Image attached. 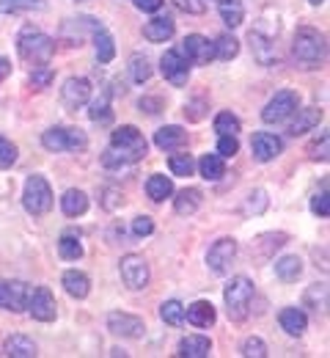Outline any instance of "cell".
<instances>
[{
  "label": "cell",
  "mask_w": 330,
  "mask_h": 358,
  "mask_svg": "<svg viewBox=\"0 0 330 358\" xmlns=\"http://www.w3.org/2000/svg\"><path fill=\"white\" fill-rule=\"evenodd\" d=\"M146 152H149V143H146L141 130L133 127V124H121L119 130H113V135H110V149L105 152L102 163L107 169H121V166L143 160Z\"/></svg>",
  "instance_id": "obj_1"
},
{
  "label": "cell",
  "mask_w": 330,
  "mask_h": 358,
  "mask_svg": "<svg viewBox=\"0 0 330 358\" xmlns=\"http://www.w3.org/2000/svg\"><path fill=\"white\" fill-rule=\"evenodd\" d=\"M17 50H20V58L33 64V66H42V64H50L52 55H55V42L50 39L45 31L28 25L22 28L20 39H17Z\"/></svg>",
  "instance_id": "obj_2"
},
{
  "label": "cell",
  "mask_w": 330,
  "mask_h": 358,
  "mask_svg": "<svg viewBox=\"0 0 330 358\" xmlns=\"http://www.w3.org/2000/svg\"><path fill=\"white\" fill-rule=\"evenodd\" d=\"M325 36L317 31V28H297L294 31V45H292V52L297 58V64H303L306 69H317L322 61H325Z\"/></svg>",
  "instance_id": "obj_3"
},
{
  "label": "cell",
  "mask_w": 330,
  "mask_h": 358,
  "mask_svg": "<svg viewBox=\"0 0 330 358\" xmlns=\"http://www.w3.org/2000/svg\"><path fill=\"white\" fill-rule=\"evenodd\" d=\"M223 301H226V312L234 322L245 320L248 309H250V301H253V281L245 275H234L223 289Z\"/></svg>",
  "instance_id": "obj_4"
},
{
  "label": "cell",
  "mask_w": 330,
  "mask_h": 358,
  "mask_svg": "<svg viewBox=\"0 0 330 358\" xmlns=\"http://www.w3.org/2000/svg\"><path fill=\"white\" fill-rule=\"evenodd\" d=\"M42 146L47 152H83L89 146V135L77 127H50L42 135Z\"/></svg>",
  "instance_id": "obj_5"
},
{
  "label": "cell",
  "mask_w": 330,
  "mask_h": 358,
  "mask_svg": "<svg viewBox=\"0 0 330 358\" xmlns=\"http://www.w3.org/2000/svg\"><path fill=\"white\" fill-rule=\"evenodd\" d=\"M22 204L31 215H47L52 210V187L45 177L33 174L25 182V190H22Z\"/></svg>",
  "instance_id": "obj_6"
},
{
  "label": "cell",
  "mask_w": 330,
  "mask_h": 358,
  "mask_svg": "<svg viewBox=\"0 0 330 358\" xmlns=\"http://www.w3.org/2000/svg\"><path fill=\"white\" fill-rule=\"evenodd\" d=\"M160 72H163V78H165L171 86L182 89V86H188L190 61L185 58L182 50H165L163 58H160Z\"/></svg>",
  "instance_id": "obj_7"
},
{
  "label": "cell",
  "mask_w": 330,
  "mask_h": 358,
  "mask_svg": "<svg viewBox=\"0 0 330 358\" xmlns=\"http://www.w3.org/2000/svg\"><path fill=\"white\" fill-rule=\"evenodd\" d=\"M297 108H300V96H297V91L283 89V91H278L267 105H264L262 119H264L267 124H278V122H286Z\"/></svg>",
  "instance_id": "obj_8"
},
{
  "label": "cell",
  "mask_w": 330,
  "mask_h": 358,
  "mask_svg": "<svg viewBox=\"0 0 330 358\" xmlns=\"http://www.w3.org/2000/svg\"><path fill=\"white\" fill-rule=\"evenodd\" d=\"M234 257H237V240L234 237H220V240L209 248L207 265H209V270H212L215 275H226L229 268H232V262H234Z\"/></svg>",
  "instance_id": "obj_9"
},
{
  "label": "cell",
  "mask_w": 330,
  "mask_h": 358,
  "mask_svg": "<svg viewBox=\"0 0 330 358\" xmlns=\"http://www.w3.org/2000/svg\"><path fill=\"white\" fill-rule=\"evenodd\" d=\"M25 309L39 322H52L58 314V303H55V295L50 292V287H36V289H31Z\"/></svg>",
  "instance_id": "obj_10"
},
{
  "label": "cell",
  "mask_w": 330,
  "mask_h": 358,
  "mask_svg": "<svg viewBox=\"0 0 330 358\" xmlns=\"http://www.w3.org/2000/svg\"><path fill=\"white\" fill-rule=\"evenodd\" d=\"M121 281L130 287V289H143L146 284H149V265H146V259L138 257V254H127V257H121Z\"/></svg>",
  "instance_id": "obj_11"
},
{
  "label": "cell",
  "mask_w": 330,
  "mask_h": 358,
  "mask_svg": "<svg viewBox=\"0 0 330 358\" xmlns=\"http://www.w3.org/2000/svg\"><path fill=\"white\" fill-rule=\"evenodd\" d=\"M107 331L113 336H121V339H141L146 325H143L141 317L127 312H113L107 314Z\"/></svg>",
  "instance_id": "obj_12"
},
{
  "label": "cell",
  "mask_w": 330,
  "mask_h": 358,
  "mask_svg": "<svg viewBox=\"0 0 330 358\" xmlns=\"http://www.w3.org/2000/svg\"><path fill=\"white\" fill-rule=\"evenodd\" d=\"M31 287L25 281H0V309L6 312H22L28 306Z\"/></svg>",
  "instance_id": "obj_13"
},
{
  "label": "cell",
  "mask_w": 330,
  "mask_h": 358,
  "mask_svg": "<svg viewBox=\"0 0 330 358\" xmlns=\"http://www.w3.org/2000/svg\"><path fill=\"white\" fill-rule=\"evenodd\" d=\"M89 99H91V83L86 78H69V80H63L61 102H63L66 110H80Z\"/></svg>",
  "instance_id": "obj_14"
},
{
  "label": "cell",
  "mask_w": 330,
  "mask_h": 358,
  "mask_svg": "<svg viewBox=\"0 0 330 358\" xmlns=\"http://www.w3.org/2000/svg\"><path fill=\"white\" fill-rule=\"evenodd\" d=\"M182 52H185V58H188L190 64L204 66V64H209L215 58V42H209L201 34H190V36H185V42H182Z\"/></svg>",
  "instance_id": "obj_15"
},
{
  "label": "cell",
  "mask_w": 330,
  "mask_h": 358,
  "mask_svg": "<svg viewBox=\"0 0 330 358\" xmlns=\"http://www.w3.org/2000/svg\"><path fill=\"white\" fill-rule=\"evenodd\" d=\"M250 152H253V157H256L259 163H270V160H276L283 152V143L278 135L256 133L250 138Z\"/></svg>",
  "instance_id": "obj_16"
},
{
  "label": "cell",
  "mask_w": 330,
  "mask_h": 358,
  "mask_svg": "<svg viewBox=\"0 0 330 358\" xmlns=\"http://www.w3.org/2000/svg\"><path fill=\"white\" fill-rule=\"evenodd\" d=\"M89 25H91V39H94L96 47V61L99 64H110L116 58V45H113L110 31L102 22H96V20H89Z\"/></svg>",
  "instance_id": "obj_17"
},
{
  "label": "cell",
  "mask_w": 330,
  "mask_h": 358,
  "mask_svg": "<svg viewBox=\"0 0 330 358\" xmlns=\"http://www.w3.org/2000/svg\"><path fill=\"white\" fill-rule=\"evenodd\" d=\"M248 42H250V50H253V58H256L262 66H273V64H276L278 52H276V45H273L270 36H264L262 31H250Z\"/></svg>",
  "instance_id": "obj_18"
},
{
  "label": "cell",
  "mask_w": 330,
  "mask_h": 358,
  "mask_svg": "<svg viewBox=\"0 0 330 358\" xmlns=\"http://www.w3.org/2000/svg\"><path fill=\"white\" fill-rule=\"evenodd\" d=\"M188 143V133L179 127V124H168V127H160L154 133V146L163 149V152H177Z\"/></svg>",
  "instance_id": "obj_19"
},
{
  "label": "cell",
  "mask_w": 330,
  "mask_h": 358,
  "mask_svg": "<svg viewBox=\"0 0 330 358\" xmlns=\"http://www.w3.org/2000/svg\"><path fill=\"white\" fill-rule=\"evenodd\" d=\"M185 320L195 328H212L218 320V312L209 301H195V303L185 306Z\"/></svg>",
  "instance_id": "obj_20"
},
{
  "label": "cell",
  "mask_w": 330,
  "mask_h": 358,
  "mask_svg": "<svg viewBox=\"0 0 330 358\" xmlns=\"http://www.w3.org/2000/svg\"><path fill=\"white\" fill-rule=\"evenodd\" d=\"M278 322H281V328L289 334V336H303L306 328H308V317H306L303 309H297V306H286V309H281Z\"/></svg>",
  "instance_id": "obj_21"
},
{
  "label": "cell",
  "mask_w": 330,
  "mask_h": 358,
  "mask_svg": "<svg viewBox=\"0 0 330 358\" xmlns=\"http://www.w3.org/2000/svg\"><path fill=\"white\" fill-rule=\"evenodd\" d=\"M61 284H63V289H66L72 298H77V301L89 298V292H91V278H89L83 270H66L63 278H61Z\"/></svg>",
  "instance_id": "obj_22"
},
{
  "label": "cell",
  "mask_w": 330,
  "mask_h": 358,
  "mask_svg": "<svg viewBox=\"0 0 330 358\" xmlns=\"http://www.w3.org/2000/svg\"><path fill=\"white\" fill-rule=\"evenodd\" d=\"M174 34H177V25H174L171 17H154L143 25V36L149 42H168Z\"/></svg>",
  "instance_id": "obj_23"
},
{
  "label": "cell",
  "mask_w": 330,
  "mask_h": 358,
  "mask_svg": "<svg viewBox=\"0 0 330 358\" xmlns=\"http://www.w3.org/2000/svg\"><path fill=\"white\" fill-rule=\"evenodd\" d=\"M212 353V342L204 334H190L179 342V356L182 358H207Z\"/></svg>",
  "instance_id": "obj_24"
},
{
  "label": "cell",
  "mask_w": 330,
  "mask_h": 358,
  "mask_svg": "<svg viewBox=\"0 0 330 358\" xmlns=\"http://www.w3.org/2000/svg\"><path fill=\"white\" fill-rule=\"evenodd\" d=\"M294 116V122L289 124V135H303V133H311L317 124H320V119H322V110L320 108H303V110H294L292 113Z\"/></svg>",
  "instance_id": "obj_25"
},
{
  "label": "cell",
  "mask_w": 330,
  "mask_h": 358,
  "mask_svg": "<svg viewBox=\"0 0 330 358\" xmlns=\"http://www.w3.org/2000/svg\"><path fill=\"white\" fill-rule=\"evenodd\" d=\"M3 356L8 358H33L36 356V342L31 336H22V334H14L3 342Z\"/></svg>",
  "instance_id": "obj_26"
},
{
  "label": "cell",
  "mask_w": 330,
  "mask_h": 358,
  "mask_svg": "<svg viewBox=\"0 0 330 358\" xmlns=\"http://www.w3.org/2000/svg\"><path fill=\"white\" fill-rule=\"evenodd\" d=\"M61 210L66 218H80L86 210H89V196L77 187H69L63 196H61Z\"/></svg>",
  "instance_id": "obj_27"
},
{
  "label": "cell",
  "mask_w": 330,
  "mask_h": 358,
  "mask_svg": "<svg viewBox=\"0 0 330 358\" xmlns=\"http://www.w3.org/2000/svg\"><path fill=\"white\" fill-rule=\"evenodd\" d=\"M201 190L198 187H185V190H179L177 193V199H174V210H177V215H193L198 207H201Z\"/></svg>",
  "instance_id": "obj_28"
},
{
  "label": "cell",
  "mask_w": 330,
  "mask_h": 358,
  "mask_svg": "<svg viewBox=\"0 0 330 358\" xmlns=\"http://www.w3.org/2000/svg\"><path fill=\"white\" fill-rule=\"evenodd\" d=\"M58 254H61V259H63V262H77V259L83 257L80 234H75V231L61 234V240H58Z\"/></svg>",
  "instance_id": "obj_29"
},
{
  "label": "cell",
  "mask_w": 330,
  "mask_h": 358,
  "mask_svg": "<svg viewBox=\"0 0 330 358\" xmlns=\"http://www.w3.org/2000/svg\"><path fill=\"white\" fill-rule=\"evenodd\" d=\"M146 193H149V199L151 201H165V199H171L174 196V182L171 177H163V174H151L149 182H146Z\"/></svg>",
  "instance_id": "obj_30"
},
{
  "label": "cell",
  "mask_w": 330,
  "mask_h": 358,
  "mask_svg": "<svg viewBox=\"0 0 330 358\" xmlns=\"http://www.w3.org/2000/svg\"><path fill=\"white\" fill-rule=\"evenodd\" d=\"M303 303H306V309H311L314 314L328 312V284H311V287L306 289Z\"/></svg>",
  "instance_id": "obj_31"
},
{
  "label": "cell",
  "mask_w": 330,
  "mask_h": 358,
  "mask_svg": "<svg viewBox=\"0 0 330 358\" xmlns=\"http://www.w3.org/2000/svg\"><path fill=\"white\" fill-rule=\"evenodd\" d=\"M276 275H278L281 281H286V284L297 281V278L303 275V259H300V257H294V254L281 257V259L276 262Z\"/></svg>",
  "instance_id": "obj_32"
},
{
  "label": "cell",
  "mask_w": 330,
  "mask_h": 358,
  "mask_svg": "<svg viewBox=\"0 0 330 358\" xmlns=\"http://www.w3.org/2000/svg\"><path fill=\"white\" fill-rule=\"evenodd\" d=\"M198 171L207 182H218L220 177H226V163L220 155H204L198 163Z\"/></svg>",
  "instance_id": "obj_33"
},
{
  "label": "cell",
  "mask_w": 330,
  "mask_h": 358,
  "mask_svg": "<svg viewBox=\"0 0 330 358\" xmlns=\"http://www.w3.org/2000/svg\"><path fill=\"white\" fill-rule=\"evenodd\" d=\"M218 11H220V20H223L229 28L242 25V20H245V8H242L239 0H218Z\"/></svg>",
  "instance_id": "obj_34"
},
{
  "label": "cell",
  "mask_w": 330,
  "mask_h": 358,
  "mask_svg": "<svg viewBox=\"0 0 330 358\" xmlns=\"http://www.w3.org/2000/svg\"><path fill=\"white\" fill-rule=\"evenodd\" d=\"M237 55H239V42H237L232 34H220V36L215 39V58L232 61Z\"/></svg>",
  "instance_id": "obj_35"
},
{
  "label": "cell",
  "mask_w": 330,
  "mask_h": 358,
  "mask_svg": "<svg viewBox=\"0 0 330 358\" xmlns=\"http://www.w3.org/2000/svg\"><path fill=\"white\" fill-rule=\"evenodd\" d=\"M89 116H91V122H96V124H110L113 110H110V96H107V94H102L96 102H91Z\"/></svg>",
  "instance_id": "obj_36"
},
{
  "label": "cell",
  "mask_w": 330,
  "mask_h": 358,
  "mask_svg": "<svg viewBox=\"0 0 330 358\" xmlns=\"http://www.w3.org/2000/svg\"><path fill=\"white\" fill-rule=\"evenodd\" d=\"M168 166H171V174H174V177H190V174L195 171V160H193L190 155H185V152L171 155Z\"/></svg>",
  "instance_id": "obj_37"
},
{
  "label": "cell",
  "mask_w": 330,
  "mask_h": 358,
  "mask_svg": "<svg viewBox=\"0 0 330 358\" xmlns=\"http://www.w3.org/2000/svg\"><path fill=\"white\" fill-rule=\"evenodd\" d=\"M160 317H163V322H168V325H182V322H185V306H182L179 301H165V303L160 306Z\"/></svg>",
  "instance_id": "obj_38"
},
{
  "label": "cell",
  "mask_w": 330,
  "mask_h": 358,
  "mask_svg": "<svg viewBox=\"0 0 330 358\" xmlns=\"http://www.w3.org/2000/svg\"><path fill=\"white\" fill-rule=\"evenodd\" d=\"M239 130H242V124H239V119H237L234 113L223 110V113L215 116V133L218 135H237Z\"/></svg>",
  "instance_id": "obj_39"
},
{
  "label": "cell",
  "mask_w": 330,
  "mask_h": 358,
  "mask_svg": "<svg viewBox=\"0 0 330 358\" xmlns=\"http://www.w3.org/2000/svg\"><path fill=\"white\" fill-rule=\"evenodd\" d=\"M130 75H133L135 83H146L151 78V64H149L146 55H133L130 58Z\"/></svg>",
  "instance_id": "obj_40"
},
{
  "label": "cell",
  "mask_w": 330,
  "mask_h": 358,
  "mask_svg": "<svg viewBox=\"0 0 330 358\" xmlns=\"http://www.w3.org/2000/svg\"><path fill=\"white\" fill-rule=\"evenodd\" d=\"M52 78H55V72L50 69L47 64H42V66H33V72H31V86H33L36 91L50 89Z\"/></svg>",
  "instance_id": "obj_41"
},
{
  "label": "cell",
  "mask_w": 330,
  "mask_h": 358,
  "mask_svg": "<svg viewBox=\"0 0 330 358\" xmlns=\"http://www.w3.org/2000/svg\"><path fill=\"white\" fill-rule=\"evenodd\" d=\"M242 356L245 358H264L267 356V345L259 339V336H248L242 342Z\"/></svg>",
  "instance_id": "obj_42"
},
{
  "label": "cell",
  "mask_w": 330,
  "mask_h": 358,
  "mask_svg": "<svg viewBox=\"0 0 330 358\" xmlns=\"http://www.w3.org/2000/svg\"><path fill=\"white\" fill-rule=\"evenodd\" d=\"M17 146L8 141V138H3L0 135V169H11L14 163H17Z\"/></svg>",
  "instance_id": "obj_43"
},
{
  "label": "cell",
  "mask_w": 330,
  "mask_h": 358,
  "mask_svg": "<svg viewBox=\"0 0 330 358\" xmlns=\"http://www.w3.org/2000/svg\"><path fill=\"white\" fill-rule=\"evenodd\" d=\"M311 213L320 215V218H328L330 215V201H328V187H322L320 193L311 196Z\"/></svg>",
  "instance_id": "obj_44"
},
{
  "label": "cell",
  "mask_w": 330,
  "mask_h": 358,
  "mask_svg": "<svg viewBox=\"0 0 330 358\" xmlns=\"http://www.w3.org/2000/svg\"><path fill=\"white\" fill-rule=\"evenodd\" d=\"M308 157L311 160H328V133H322L308 143Z\"/></svg>",
  "instance_id": "obj_45"
},
{
  "label": "cell",
  "mask_w": 330,
  "mask_h": 358,
  "mask_svg": "<svg viewBox=\"0 0 330 358\" xmlns=\"http://www.w3.org/2000/svg\"><path fill=\"white\" fill-rule=\"evenodd\" d=\"M264 207H267V193H264L262 187H256V190L248 196L245 210H248V213H253V215H259V213H264Z\"/></svg>",
  "instance_id": "obj_46"
},
{
  "label": "cell",
  "mask_w": 330,
  "mask_h": 358,
  "mask_svg": "<svg viewBox=\"0 0 330 358\" xmlns=\"http://www.w3.org/2000/svg\"><path fill=\"white\" fill-rule=\"evenodd\" d=\"M237 152H239L237 135H220V141H218V155H220V157H234Z\"/></svg>",
  "instance_id": "obj_47"
},
{
  "label": "cell",
  "mask_w": 330,
  "mask_h": 358,
  "mask_svg": "<svg viewBox=\"0 0 330 358\" xmlns=\"http://www.w3.org/2000/svg\"><path fill=\"white\" fill-rule=\"evenodd\" d=\"M154 231V221L149 218V215H138L135 221H133V234L135 237H149Z\"/></svg>",
  "instance_id": "obj_48"
},
{
  "label": "cell",
  "mask_w": 330,
  "mask_h": 358,
  "mask_svg": "<svg viewBox=\"0 0 330 358\" xmlns=\"http://www.w3.org/2000/svg\"><path fill=\"white\" fill-rule=\"evenodd\" d=\"M204 110H207V102L204 99H193L185 105V116H188L190 122H201L204 119Z\"/></svg>",
  "instance_id": "obj_49"
},
{
  "label": "cell",
  "mask_w": 330,
  "mask_h": 358,
  "mask_svg": "<svg viewBox=\"0 0 330 358\" xmlns=\"http://www.w3.org/2000/svg\"><path fill=\"white\" fill-rule=\"evenodd\" d=\"M177 6L188 14H204L207 11V3L204 0H177Z\"/></svg>",
  "instance_id": "obj_50"
},
{
  "label": "cell",
  "mask_w": 330,
  "mask_h": 358,
  "mask_svg": "<svg viewBox=\"0 0 330 358\" xmlns=\"http://www.w3.org/2000/svg\"><path fill=\"white\" fill-rule=\"evenodd\" d=\"M141 110H146L149 116L160 113V99H157V96H143V99H141Z\"/></svg>",
  "instance_id": "obj_51"
},
{
  "label": "cell",
  "mask_w": 330,
  "mask_h": 358,
  "mask_svg": "<svg viewBox=\"0 0 330 358\" xmlns=\"http://www.w3.org/2000/svg\"><path fill=\"white\" fill-rule=\"evenodd\" d=\"M163 3H165V0H135V6H138L141 11H146V14L160 11V8H163Z\"/></svg>",
  "instance_id": "obj_52"
},
{
  "label": "cell",
  "mask_w": 330,
  "mask_h": 358,
  "mask_svg": "<svg viewBox=\"0 0 330 358\" xmlns=\"http://www.w3.org/2000/svg\"><path fill=\"white\" fill-rule=\"evenodd\" d=\"M8 75H11V61H8V58H3V55H0V80H6V78H8Z\"/></svg>",
  "instance_id": "obj_53"
},
{
  "label": "cell",
  "mask_w": 330,
  "mask_h": 358,
  "mask_svg": "<svg viewBox=\"0 0 330 358\" xmlns=\"http://www.w3.org/2000/svg\"><path fill=\"white\" fill-rule=\"evenodd\" d=\"M14 3H22V6H31V3H36V0H6V3H3L0 8H8V6L14 8Z\"/></svg>",
  "instance_id": "obj_54"
},
{
  "label": "cell",
  "mask_w": 330,
  "mask_h": 358,
  "mask_svg": "<svg viewBox=\"0 0 330 358\" xmlns=\"http://www.w3.org/2000/svg\"><path fill=\"white\" fill-rule=\"evenodd\" d=\"M308 3H311V6H322L325 0H308Z\"/></svg>",
  "instance_id": "obj_55"
}]
</instances>
